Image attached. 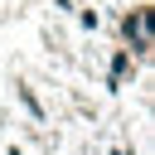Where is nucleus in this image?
I'll return each instance as SVG.
<instances>
[{"mask_svg":"<svg viewBox=\"0 0 155 155\" xmlns=\"http://www.w3.org/2000/svg\"><path fill=\"white\" fill-rule=\"evenodd\" d=\"M126 34L136 39V48H150V39H145V10H136V15L126 19Z\"/></svg>","mask_w":155,"mask_h":155,"instance_id":"1","label":"nucleus"}]
</instances>
